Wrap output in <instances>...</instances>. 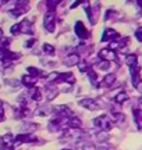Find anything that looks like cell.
Wrapping results in <instances>:
<instances>
[{"mask_svg": "<svg viewBox=\"0 0 142 150\" xmlns=\"http://www.w3.org/2000/svg\"><path fill=\"white\" fill-rule=\"evenodd\" d=\"M93 124H95V127L99 128L102 132H107L110 129H113L114 127V121L111 120V117H109L107 114H102V115H99L93 120Z\"/></svg>", "mask_w": 142, "mask_h": 150, "instance_id": "1", "label": "cell"}, {"mask_svg": "<svg viewBox=\"0 0 142 150\" xmlns=\"http://www.w3.org/2000/svg\"><path fill=\"white\" fill-rule=\"evenodd\" d=\"M43 27L48 32L53 33L56 29V11H46L43 17Z\"/></svg>", "mask_w": 142, "mask_h": 150, "instance_id": "2", "label": "cell"}, {"mask_svg": "<svg viewBox=\"0 0 142 150\" xmlns=\"http://www.w3.org/2000/svg\"><path fill=\"white\" fill-rule=\"evenodd\" d=\"M130 74H131V83L132 86L138 89L139 92H142V79H141V68L139 65L130 68Z\"/></svg>", "mask_w": 142, "mask_h": 150, "instance_id": "3", "label": "cell"}, {"mask_svg": "<svg viewBox=\"0 0 142 150\" xmlns=\"http://www.w3.org/2000/svg\"><path fill=\"white\" fill-rule=\"evenodd\" d=\"M53 114H55L56 117H60L63 120H68V118L74 117V114L71 111L70 107H67L64 104H59V106H55L53 107Z\"/></svg>", "mask_w": 142, "mask_h": 150, "instance_id": "4", "label": "cell"}, {"mask_svg": "<svg viewBox=\"0 0 142 150\" xmlns=\"http://www.w3.org/2000/svg\"><path fill=\"white\" fill-rule=\"evenodd\" d=\"M78 104H80L81 107L87 108V110H91V111H96V110H99V108H100L99 103L96 102L95 99H91V97H87V99H81V100L78 102Z\"/></svg>", "mask_w": 142, "mask_h": 150, "instance_id": "5", "label": "cell"}, {"mask_svg": "<svg viewBox=\"0 0 142 150\" xmlns=\"http://www.w3.org/2000/svg\"><path fill=\"white\" fill-rule=\"evenodd\" d=\"M74 32H75V35L80 39H87L88 36H89V32H88V29L85 28V25H84V22L82 21H77L75 24H74Z\"/></svg>", "mask_w": 142, "mask_h": 150, "instance_id": "6", "label": "cell"}, {"mask_svg": "<svg viewBox=\"0 0 142 150\" xmlns=\"http://www.w3.org/2000/svg\"><path fill=\"white\" fill-rule=\"evenodd\" d=\"M48 128H49L50 132H57V131H60V129L64 128V120H63V118H60V117L52 118V120L49 121Z\"/></svg>", "mask_w": 142, "mask_h": 150, "instance_id": "7", "label": "cell"}, {"mask_svg": "<svg viewBox=\"0 0 142 150\" xmlns=\"http://www.w3.org/2000/svg\"><path fill=\"white\" fill-rule=\"evenodd\" d=\"M119 38H120V33L116 29L107 28V29H104L103 35H102V42H113V40H117Z\"/></svg>", "mask_w": 142, "mask_h": 150, "instance_id": "8", "label": "cell"}, {"mask_svg": "<svg viewBox=\"0 0 142 150\" xmlns=\"http://www.w3.org/2000/svg\"><path fill=\"white\" fill-rule=\"evenodd\" d=\"M99 57L100 60H104V61H113V60L117 59V54H116L114 50H111L110 47H104L99 52Z\"/></svg>", "mask_w": 142, "mask_h": 150, "instance_id": "9", "label": "cell"}, {"mask_svg": "<svg viewBox=\"0 0 142 150\" xmlns=\"http://www.w3.org/2000/svg\"><path fill=\"white\" fill-rule=\"evenodd\" d=\"M36 136L32 134H18L16 136V140L14 143H32V142H36Z\"/></svg>", "mask_w": 142, "mask_h": 150, "instance_id": "10", "label": "cell"}, {"mask_svg": "<svg viewBox=\"0 0 142 150\" xmlns=\"http://www.w3.org/2000/svg\"><path fill=\"white\" fill-rule=\"evenodd\" d=\"M80 61H81V57H80V54L78 53H71V54H68L67 57H64V60H63L64 65H67V67L78 65L80 64Z\"/></svg>", "mask_w": 142, "mask_h": 150, "instance_id": "11", "label": "cell"}, {"mask_svg": "<svg viewBox=\"0 0 142 150\" xmlns=\"http://www.w3.org/2000/svg\"><path fill=\"white\" fill-rule=\"evenodd\" d=\"M116 82V74H113V72H110V74H107L106 76H104L103 79L99 82V88H110V86L113 85Z\"/></svg>", "mask_w": 142, "mask_h": 150, "instance_id": "12", "label": "cell"}, {"mask_svg": "<svg viewBox=\"0 0 142 150\" xmlns=\"http://www.w3.org/2000/svg\"><path fill=\"white\" fill-rule=\"evenodd\" d=\"M66 124L70 129H81L82 128V121L80 118H77L75 115L68 118V120H66Z\"/></svg>", "mask_w": 142, "mask_h": 150, "instance_id": "13", "label": "cell"}, {"mask_svg": "<svg viewBox=\"0 0 142 150\" xmlns=\"http://www.w3.org/2000/svg\"><path fill=\"white\" fill-rule=\"evenodd\" d=\"M28 96H29V99H32L35 102H39V100L42 99V91H40L39 88H36V86L29 88V89H28Z\"/></svg>", "mask_w": 142, "mask_h": 150, "instance_id": "14", "label": "cell"}, {"mask_svg": "<svg viewBox=\"0 0 142 150\" xmlns=\"http://www.w3.org/2000/svg\"><path fill=\"white\" fill-rule=\"evenodd\" d=\"M20 28H21V33H27V35H32L33 28L32 24L28 21V20H24V21L20 22Z\"/></svg>", "mask_w": 142, "mask_h": 150, "instance_id": "15", "label": "cell"}, {"mask_svg": "<svg viewBox=\"0 0 142 150\" xmlns=\"http://www.w3.org/2000/svg\"><path fill=\"white\" fill-rule=\"evenodd\" d=\"M36 81H38V79H35V78H32L31 75L27 74V75H24V76L21 78V83L24 86H27L28 89H29V88H33V86H35Z\"/></svg>", "mask_w": 142, "mask_h": 150, "instance_id": "16", "label": "cell"}, {"mask_svg": "<svg viewBox=\"0 0 142 150\" xmlns=\"http://www.w3.org/2000/svg\"><path fill=\"white\" fill-rule=\"evenodd\" d=\"M50 112H53V107L52 106H42V107H39L35 111V114L38 117H46V115H49Z\"/></svg>", "mask_w": 142, "mask_h": 150, "instance_id": "17", "label": "cell"}, {"mask_svg": "<svg viewBox=\"0 0 142 150\" xmlns=\"http://www.w3.org/2000/svg\"><path fill=\"white\" fill-rule=\"evenodd\" d=\"M38 128H39V125L36 122H25V124H22V127H21L22 131H25L24 134H32L33 131H36Z\"/></svg>", "mask_w": 142, "mask_h": 150, "instance_id": "18", "label": "cell"}, {"mask_svg": "<svg viewBox=\"0 0 142 150\" xmlns=\"http://www.w3.org/2000/svg\"><path fill=\"white\" fill-rule=\"evenodd\" d=\"M31 110L28 107H18L16 108V117L18 118H27V117H31Z\"/></svg>", "mask_w": 142, "mask_h": 150, "instance_id": "19", "label": "cell"}, {"mask_svg": "<svg viewBox=\"0 0 142 150\" xmlns=\"http://www.w3.org/2000/svg\"><path fill=\"white\" fill-rule=\"evenodd\" d=\"M14 140H16V136L13 134H6L1 136V143H3V147L4 146H14Z\"/></svg>", "mask_w": 142, "mask_h": 150, "instance_id": "20", "label": "cell"}, {"mask_svg": "<svg viewBox=\"0 0 142 150\" xmlns=\"http://www.w3.org/2000/svg\"><path fill=\"white\" fill-rule=\"evenodd\" d=\"M132 115H134V121L137 124V128L141 129L142 128V112L138 108H134L132 110Z\"/></svg>", "mask_w": 142, "mask_h": 150, "instance_id": "21", "label": "cell"}, {"mask_svg": "<svg viewBox=\"0 0 142 150\" xmlns=\"http://www.w3.org/2000/svg\"><path fill=\"white\" fill-rule=\"evenodd\" d=\"M126 64L130 67V68H132V67H137L138 65V57L135 56V54H128L126 57Z\"/></svg>", "mask_w": 142, "mask_h": 150, "instance_id": "22", "label": "cell"}, {"mask_svg": "<svg viewBox=\"0 0 142 150\" xmlns=\"http://www.w3.org/2000/svg\"><path fill=\"white\" fill-rule=\"evenodd\" d=\"M27 71H28V75H31V76H32V78H35V79L43 75V71L39 70V68H36V67H28Z\"/></svg>", "mask_w": 142, "mask_h": 150, "instance_id": "23", "label": "cell"}, {"mask_svg": "<svg viewBox=\"0 0 142 150\" xmlns=\"http://www.w3.org/2000/svg\"><path fill=\"white\" fill-rule=\"evenodd\" d=\"M82 4H84V8H85V13H87V16H88V20H89V22H91V24H95V18H93V11H92V7H91V4H89V3H85V1H84V3H82Z\"/></svg>", "mask_w": 142, "mask_h": 150, "instance_id": "24", "label": "cell"}, {"mask_svg": "<svg viewBox=\"0 0 142 150\" xmlns=\"http://www.w3.org/2000/svg\"><path fill=\"white\" fill-rule=\"evenodd\" d=\"M87 75H88V78H89V81H91V83H92V85H95V86L99 85V83H98V79H99V78H98V72L93 70V68H91V70L88 71Z\"/></svg>", "mask_w": 142, "mask_h": 150, "instance_id": "25", "label": "cell"}, {"mask_svg": "<svg viewBox=\"0 0 142 150\" xmlns=\"http://www.w3.org/2000/svg\"><path fill=\"white\" fill-rule=\"evenodd\" d=\"M128 100V95H127L126 92L121 91L120 93H117L114 97V103L116 104H123V103H126Z\"/></svg>", "mask_w": 142, "mask_h": 150, "instance_id": "26", "label": "cell"}, {"mask_svg": "<svg viewBox=\"0 0 142 150\" xmlns=\"http://www.w3.org/2000/svg\"><path fill=\"white\" fill-rule=\"evenodd\" d=\"M57 95H59V89H57L56 86H50V88H48V100H49V102L55 100L56 97H57Z\"/></svg>", "mask_w": 142, "mask_h": 150, "instance_id": "27", "label": "cell"}, {"mask_svg": "<svg viewBox=\"0 0 142 150\" xmlns=\"http://www.w3.org/2000/svg\"><path fill=\"white\" fill-rule=\"evenodd\" d=\"M110 115L114 118L117 122H119V121H124V114H123L120 110H117V108H111V110H110Z\"/></svg>", "mask_w": 142, "mask_h": 150, "instance_id": "28", "label": "cell"}, {"mask_svg": "<svg viewBox=\"0 0 142 150\" xmlns=\"http://www.w3.org/2000/svg\"><path fill=\"white\" fill-rule=\"evenodd\" d=\"M96 68H99V70H102V71H107L110 68V63L99 59V61L96 63Z\"/></svg>", "mask_w": 142, "mask_h": 150, "instance_id": "29", "label": "cell"}, {"mask_svg": "<svg viewBox=\"0 0 142 150\" xmlns=\"http://www.w3.org/2000/svg\"><path fill=\"white\" fill-rule=\"evenodd\" d=\"M25 10L27 8H22V7H16V8H13V10H10L9 13H10V16L11 17H20V16H22L24 13H25Z\"/></svg>", "mask_w": 142, "mask_h": 150, "instance_id": "30", "label": "cell"}, {"mask_svg": "<svg viewBox=\"0 0 142 150\" xmlns=\"http://www.w3.org/2000/svg\"><path fill=\"white\" fill-rule=\"evenodd\" d=\"M42 49H43V52L46 54H49V56H53L55 54V46H52L50 43H43V46H42Z\"/></svg>", "mask_w": 142, "mask_h": 150, "instance_id": "31", "label": "cell"}, {"mask_svg": "<svg viewBox=\"0 0 142 150\" xmlns=\"http://www.w3.org/2000/svg\"><path fill=\"white\" fill-rule=\"evenodd\" d=\"M78 70L81 71V72H88V71L91 70V67H89V64H88L85 60H81L80 64H78Z\"/></svg>", "mask_w": 142, "mask_h": 150, "instance_id": "32", "label": "cell"}, {"mask_svg": "<svg viewBox=\"0 0 142 150\" xmlns=\"http://www.w3.org/2000/svg\"><path fill=\"white\" fill-rule=\"evenodd\" d=\"M59 4H60V1H48V3H46V7H48L49 11H55L56 7Z\"/></svg>", "mask_w": 142, "mask_h": 150, "instance_id": "33", "label": "cell"}, {"mask_svg": "<svg viewBox=\"0 0 142 150\" xmlns=\"http://www.w3.org/2000/svg\"><path fill=\"white\" fill-rule=\"evenodd\" d=\"M10 32H11V35H18V33H21V28H20V24H14V25L10 28Z\"/></svg>", "mask_w": 142, "mask_h": 150, "instance_id": "34", "label": "cell"}, {"mask_svg": "<svg viewBox=\"0 0 142 150\" xmlns=\"http://www.w3.org/2000/svg\"><path fill=\"white\" fill-rule=\"evenodd\" d=\"M35 43H36V38H31V39H28L27 42H25V47H28V49L32 47Z\"/></svg>", "mask_w": 142, "mask_h": 150, "instance_id": "35", "label": "cell"}, {"mask_svg": "<svg viewBox=\"0 0 142 150\" xmlns=\"http://www.w3.org/2000/svg\"><path fill=\"white\" fill-rule=\"evenodd\" d=\"M114 16H116V11L114 10H107V11H106V16H104V20L107 21V20H110V18H113Z\"/></svg>", "mask_w": 142, "mask_h": 150, "instance_id": "36", "label": "cell"}, {"mask_svg": "<svg viewBox=\"0 0 142 150\" xmlns=\"http://www.w3.org/2000/svg\"><path fill=\"white\" fill-rule=\"evenodd\" d=\"M135 38H137V40L142 42V27L137 28V31H135Z\"/></svg>", "mask_w": 142, "mask_h": 150, "instance_id": "37", "label": "cell"}, {"mask_svg": "<svg viewBox=\"0 0 142 150\" xmlns=\"http://www.w3.org/2000/svg\"><path fill=\"white\" fill-rule=\"evenodd\" d=\"M107 138H109V135H106V132H100V134H99V136H98L99 140H106Z\"/></svg>", "mask_w": 142, "mask_h": 150, "instance_id": "38", "label": "cell"}, {"mask_svg": "<svg viewBox=\"0 0 142 150\" xmlns=\"http://www.w3.org/2000/svg\"><path fill=\"white\" fill-rule=\"evenodd\" d=\"M82 3H84V1H75V3H72V4H71V8H75V7H78V6L82 4Z\"/></svg>", "mask_w": 142, "mask_h": 150, "instance_id": "39", "label": "cell"}, {"mask_svg": "<svg viewBox=\"0 0 142 150\" xmlns=\"http://www.w3.org/2000/svg\"><path fill=\"white\" fill-rule=\"evenodd\" d=\"M4 40V33H3V29H0V43Z\"/></svg>", "mask_w": 142, "mask_h": 150, "instance_id": "40", "label": "cell"}, {"mask_svg": "<svg viewBox=\"0 0 142 150\" xmlns=\"http://www.w3.org/2000/svg\"><path fill=\"white\" fill-rule=\"evenodd\" d=\"M3 150H16V149H14V146H4Z\"/></svg>", "mask_w": 142, "mask_h": 150, "instance_id": "41", "label": "cell"}, {"mask_svg": "<svg viewBox=\"0 0 142 150\" xmlns=\"http://www.w3.org/2000/svg\"><path fill=\"white\" fill-rule=\"evenodd\" d=\"M4 118V114H3V107H0V121Z\"/></svg>", "mask_w": 142, "mask_h": 150, "instance_id": "42", "label": "cell"}, {"mask_svg": "<svg viewBox=\"0 0 142 150\" xmlns=\"http://www.w3.org/2000/svg\"><path fill=\"white\" fill-rule=\"evenodd\" d=\"M137 6L139 7V8H142V0H139V1H137Z\"/></svg>", "mask_w": 142, "mask_h": 150, "instance_id": "43", "label": "cell"}, {"mask_svg": "<svg viewBox=\"0 0 142 150\" xmlns=\"http://www.w3.org/2000/svg\"><path fill=\"white\" fill-rule=\"evenodd\" d=\"M61 150H72V149H61Z\"/></svg>", "mask_w": 142, "mask_h": 150, "instance_id": "44", "label": "cell"}, {"mask_svg": "<svg viewBox=\"0 0 142 150\" xmlns=\"http://www.w3.org/2000/svg\"><path fill=\"white\" fill-rule=\"evenodd\" d=\"M81 150H85V149H81Z\"/></svg>", "mask_w": 142, "mask_h": 150, "instance_id": "45", "label": "cell"}]
</instances>
